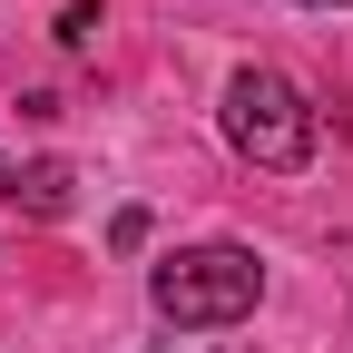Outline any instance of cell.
Segmentation results:
<instances>
[{"label":"cell","mask_w":353,"mask_h":353,"mask_svg":"<svg viewBox=\"0 0 353 353\" xmlns=\"http://www.w3.org/2000/svg\"><path fill=\"white\" fill-rule=\"evenodd\" d=\"M255 294H265V265H255V245H226V236H216V245H176V255H157V275H148L157 324H176V334L245 324Z\"/></svg>","instance_id":"cell-1"},{"label":"cell","mask_w":353,"mask_h":353,"mask_svg":"<svg viewBox=\"0 0 353 353\" xmlns=\"http://www.w3.org/2000/svg\"><path fill=\"white\" fill-rule=\"evenodd\" d=\"M216 118H226V148L245 157V167H275V176H294L304 157H314V99L285 79V69H236L226 79V99H216Z\"/></svg>","instance_id":"cell-2"},{"label":"cell","mask_w":353,"mask_h":353,"mask_svg":"<svg viewBox=\"0 0 353 353\" xmlns=\"http://www.w3.org/2000/svg\"><path fill=\"white\" fill-rule=\"evenodd\" d=\"M69 187H79V176H69L59 157H30V167H10V206H20V216H69Z\"/></svg>","instance_id":"cell-3"},{"label":"cell","mask_w":353,"mask_h":353,"mask_svg":"<svg viewBox=\"0 0 353 353\" xmlns=\"http://www.w3.org/2000/svg\"><path fill=\"white\" fill-rule=\"evenodd\" d=\"M59 50H69V59L99 50V0H69V10H59Z\"/></svg>","instance_id":"cell-4"},{"label":"cell","mask_w":353,"mask_h":353,"mask_svg":"<svg viewBox=\"0 0 353 353\" xmlns=\"http://www.w3.org/2000/svg\"><path fill=\"white\" fill-rule=\"evenodd\" d=\"M334 128H343V138H353V99H334Z\"/></svg>","instance_id":"cell-5"},{"label":"cell","mask_w":353,"mask_h":353,"mask_svg":"<svg viewBox=\"0 0 353 353\" xmlns=\"http://www.w3.org/2000/svg\"><path fill=\"white\" fill-rule=\"evenodd\" d=\"M304 10H353V0H304Z\"/></svg>","instance_id":"cell-6"},{"label":"cell","mask_w":353,"mask_h":353,"mask_svg":"<svg viewBox=\"0 0 353 353\" xmlns=\"http://www.w3.org/2000/svg\"><path fill=\"white\" fill-rule=\"evenodd\" d=\"M0 196H10V157H0Z\"/></svg>","instance_id":"cell-7"}]
</instances>
